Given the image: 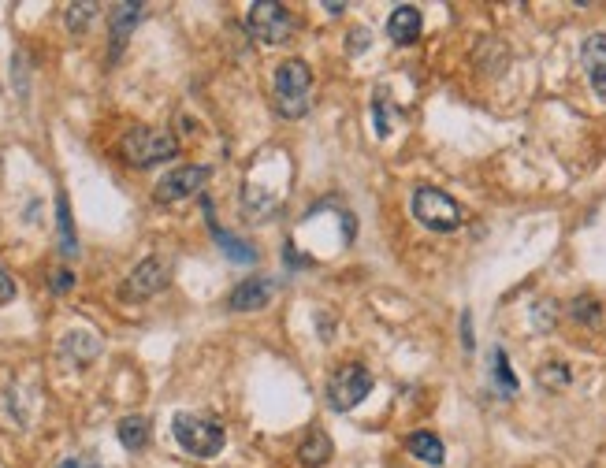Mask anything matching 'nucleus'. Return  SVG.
Returning <instances> with one entry per match:
<instances>
[{
    "mask_svg": "<svg viewBox=\"0 0 606 468\" xmlns=\"http://www.w3.org/2000/svg\"><path fill=\"white\" fill-rule=\"evenodd\" d=\"M372 390V376L365 364H343L328 383V402L335 409H354L357 402H365Z\"/></svg>",
    "mask_w": 606,
    "mask_h": 468,
    "instance_id": "nucleus-6",
    "label": "nucleus"
},
{
    "mask_svg": "<svg viewBox=\"0 0 606 468\" xmlns=\"http://www.w3.org/2000/svg\"><path fill=\"white\" fill-rule=\"evenodd\" d=\"M112 15H116V19H112V30H116V49H119V45H123V34L138 23L142 4H116V8H112Z\"/></svg>",
    "mask_w": 606,
    "mask_h": 468,
    "instance_id": "nucleus-16",
    "label": "nucleus"
},
{
    "mask_svg": "<svg viewBox=\"0 0 606 468\" xmlns=\"http://www.w3.org/2000/svg\"><path fill=\"white\" fill-rule=\"evenodd\" d=\"M413 216L428 227V231H439V234H450L462 227V208L454 197H447L443 190H435V186H421L417 194H413Z\"/></svg>",
    "mask_w": 606,
    "mask_h": 468,
    "instance_id": "nucleus-3",
    "label": "nucleus"
},
{
    "mask_svg": "<svg viewBox=\"0 0 606 468\" xmlns=\"http://www.w3.org/2000/svg\"><path fill=\"white\" fill-rule=\"evenodd\" d=\"M71 286H75V275H71V272L56 275V294H64V290H71Z\"/></svg>",
    "mask_w": 606,
    "mask_h": 468,
    "instance_id": "nucleus-22",
    "label": "nucleus"
},
{
    "mask_svg": "<svg viewBox=\"0 0 606 468\" xmlns=\"http://www.w3.org/2000/svg\"><path fill=\"white\" fill-rule=\"evenodd\" d=\"M127 290H123V298H149V294H157L160 286H164V264L157 257H149L138 264V272L127 279Z\"/></svg>",
    "mask_w": 606,
    "mask_h": 468,
    "instance_id": "nucleus-8",
    "label": "nucleus"
},
{
    "mask_svg": "<svg viewBox=\"0 0 606 468\" xmlns=\"http://www.w3.org/2000/svg\"><path fill=\"white\" fill-rule=\"evenodd\" d=\"M56 212H60V242H64V253H75V231H71V216H67L64 197L56 201Z\"/></svg>",
    "mask_w": 606,
    "mask_h": 468,
    "instance_id": "nucleus-18",
    "label": "nucleus"
},
{
    "mask_svg": "<svg viewBox=\"0 0 606 468\" xmlns=\"http://www.w3.org/2000/svg\"><path fill=\"white\" fill-rule=\"evenodd\" d=\"M298 457H302V465H309V468L328 465V461H331V439L320 428L309 431V435H305V442L298 446Z\"/></svg>",
    "mask_w": 606,
    "mask_h": 468,
    "instance_id": "nucleus-13",
    "label": "nucleus"
},
{
    "mask_svg": "<svg viewBox=\"0 0 606 468\" xmlns=\"http://www.w3.org/2000/svg\"><path fill=\"white\" fill-rule=\"evenodd\" d=\"M268 298H272V283H268V279H246V283L235 286V294L227 298V305L235 312H246V309L268 305Z\"/></svg>",
    "mask_w": 606,
    "mask_h": 468,
    "instance_id": "nucleus-10",
    "label": "nucleus"
},
{
    "mask_svg": "<svg viewBox=\"0 0 606 468\" xmlns=\"http://www.w3.org/2000/svg\"><path fill=\"white\" fill-rule=\"evenodd\" d=\"M212 238H216V246L224 249L231 260H238V264H253V260H257V249H253L250 242H242V238H235V234L220 231L216 223H212Z\"/></svg>",
    "mask_w": 606,
    "mask_h": 468,
    "instance_id": "nucleus-14",
    "label": "nucleus"
},
{
    "mask_svg": "<svg viewBox=\"0 0 606 468\" xmlns=\"http://www.w3.org/2000/svg\"><path fill=\"white\" fill-rule=\"evenodd\" d=\"M246 30H250L261 45H283V41L294 34V15H290L287 8L272 4V0H261V4H253L250 15H246Z\"/></svg>",
    "mask_w": 606,
    "mask_h": 468,
    "instance_id": "nucleus-5",
    "label": "nucleus"
},
{
    "mask_svg": "<svg viewBox=\"0 0 606 468\" xmlns=\"http://www.w3.org/2000/svg\"><path fill=\"white\" fill-rule=\"evenodd\" d=\"M93 8L90 4H79V8H71V12H67V26H71V30H86V15H90Z\"/></svg>",
    "mask_w": 606,
    "mask_h": 468,
    "instance_id": "nucleus-21",
    "label": "nucleus"
},
{
    "mask_svg": "<svg viewBox=\"0 0 606 468\" xmlns=\"http://www.w3.org/2000/svg\"><path fill=\"white\" fill-rule=\"evenodd\" d=\"M116 431H119V442H123L127 450H142L145 442H149V420H145V416H123Z\"/></svg>",
    "mask_w": 606,
    "mask_h": 468,
    "instance_id": "nucleus-15",
    "label": "nucleus"
},
{
    "mask_svg": "<svg viewBox=\"0 0 606 468\" xmlns=\"http://www.w3.org/2000/svg\"><path fill=\"white\" fill-rule=\"evenodd\" d=\"M495 376H499V387L506 390V394H514L517 379H514V372H510V361H506V353L502 350H495Z\"/></svg>",
    "mask_w": 606,
    "mask_h": 468,
    "instance_id": "nucleus-19",
    "label": "nucleus"
},
{
    "mask_svg": "<svg viewBox=\"0 0 606 468\" xmlns=\"http://www.w3.org/2000/svg\"><path fill=\"white\" fill-rule=\"evenodd\" d=\"M276 112L283 119H302L309 112V93H313V71L305 60H283L276 67Z\"/></svg>",
    "mask_w": 606,
    "mask_h": 468,
    "instance_id": "nucleus-1",
    "label": "nucleus"
},
{
    "mask_svg": "<svg viewBox=\"0 0 606 468\" xmlns=\"http://www.w3.org/2000/svg\"><path fill=\"white\" fill-rule=\"evenodd\" d=\"M172 431H175V442L194 457H216L227 442L224 428H220L212 416H201V413H175Z\"/></svg>",
    "mask_w": 606,
    "mask_h": 468,
    "instance_id": "nucleus-2",
    "label": "nucleus"
},
{
    "mask_svg": "<svg viewBox=\"0 0 606 468\" xmlns=\"http://www.w3.org/2000/svg\"><path fill=\"white\" fill-rule=\"evenodd\" d=\"M580 64H584V71H588V78H592L595 86H606V34L584 38Z\"/></svg>",
    "mask_w": 606,
    "mask_h": 468,
    "instance_id": "nucleus-11",
    "label": "nucleus"
},
{
    "mask_svg": "<svg viewBox=\"0 0 606 468\" xmlns=\"http://www.w3.org/2000/svg\"><path fill=\"white\" fill-rule=\"evenodd\" d=\"M209 175L212 171L209 168H201V164H190V168H175V171H168L164 179L157 182V190H153V197L157 201H183V197H194L209 182Z\"/></svg>",
    "mask_w": 606,
    "mask_h": 468,
    "instance_id": "nucleus-7",
    "label": "nucleus"
},
{
    "mask_svg": "<svg viewBox=\"0 0 606 468\" xmlns=\"http://www.w3.org/2000/svg\"><path fill=\"white\" fill-rule=\"evenodd\" d=\"M540 383L547 390H566L569 387V364H562V361L543 364V368H540Z\"/></svg>",
    "mask_w": 606,
    "mask_h": 468,
    "instance_id": "nucleus-17",
    "label": "nucleus"
},
{
    "mask_svg": "<svg viewBox=\"0 0 606 468\" xmlns=\"http://www.w3.org/2000/svg\"><path fill=\"white\" fill-rule=\"evenodd\" d=\"M421 12L413 8V4H402V8H395L391 12V19H387V34H391V41L395 45H413V41L421 38Z\"/></svg>",
    "mask_w": 606,
    "mask_h": 468,
    "instance_id": "nucleus-9",
    "label": "nucleus"
},
{
    "mask_svg": "<svg viewBox=\"0 0 606 468\" xmlns=\"http://www.w3.org/2000/svg\"><path fill=\"white\" fill-rule=\"evenodd\" d=\"M406 450L413 457H421L424 465L439 468L443 465V457H447V450H443V442H439V435H432V431H413L406 439Z\"/></svg>",
    "mask_w": 606,
    "mask_h": 468,
    "instance_id": "nucleus-12",
    "label": "nucleus"
},
{
    "mask_svg": "<svg viewBox=\"0 0 606 468\" xmlns=\"http://www.w3.org/2000/svg\"><path fill=\"white\" fill-rule=\"evenodd\" d=\"M175 153H179V145H175V138L164 134V130L138 127L123 138V156H127V164H134V168H153L160 160H172Z\"/></svg>",
    "mask_w": 606,
    "mask_h": 468,
    "instance_id": "nucleus-4",
    "label": "nucleus"
},
{
    "mask_svg": "<svg viewBox=\"0 0 606 468\" xmlns=\"http://www.w3.org/2000/svg\"><path fill=\"white\" fill-rule=\"evenodd\" d=\"M573 312H577V320L580 324H595V320H599V305H595V301H573Z\"/></svg>",
    "mask_w": 606,
    "mask_h": 468,
    "instance_id": "nucleus-20",
    "label": "nucleus"
}]
</instances>
